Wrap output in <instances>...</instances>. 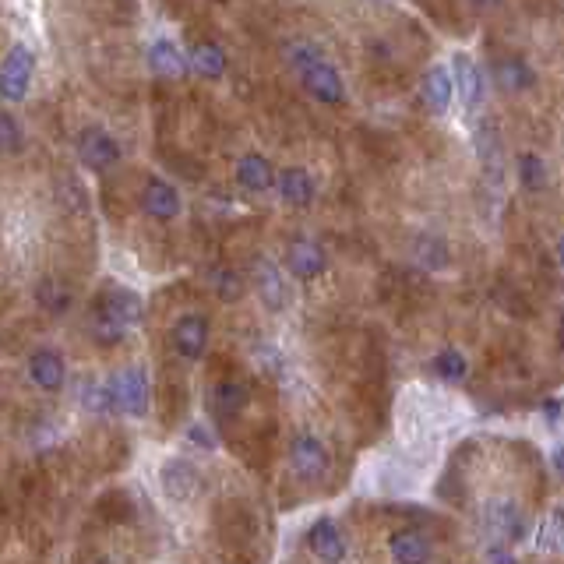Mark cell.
<instances>
[{
    "mask_svg": "<svg viewBox=\"0 0 564 564\" xmlns=\"http://www.w3.org/2000/svg\"><path fill=\"white\" fill-rule=\"evenodd\" d=\"M32 78H36V50L29 43H15L4 53V64H0V96L4 103H22L29 99Z\"/></svg>",
    "mask_w": 564,
    "mask_h": 564,
    "instance_id": "obj_1",
    "label": "cell"
},
{
    "mask_svg": "<svg viewBox=\"0 0 564 564\" xmlns=\"http://www.w3.org/2000/svg\"><path fill=\"white\" fill-rule=\"evenodd\" d=\"M297 78H300V85H304V92L314 99V103L346 106V99H349L346 78H342V71L328 57H318V60H311L307 67H300Z\"/></svg>",
    "mask_w": 564,
    "mask_h": 564,
    "instance_id": "obj_2",
    "label": "cell"
},
{
    "mask_svg": "<svg viewBox=\"0 0 564 564\" xmlns=\"http://www.w3.org/2000/svg\"><path fill=\"white\" fill-rule=\"evenodd\" d=\"M106 385H110L113 409H117V413H124V416L149 413L152 388H149V374H145V367H124V371L113 374Z\"/></svg>",
    "mask_w": 564,
    "mask_h": 564,
    "instance_id": "obj_3",
    "label": "cell"
},
{
    "mask_svg": "<svg viewBox=\"0 0 564 564\" xmlns=\"http://www.w3.org/2000/svg\"><path fill=\"white\" fill-rule=\"evenodd\" d=\"M75 152H78V163L89 173H106L120 163V141L99 124H89L78 131Z\"/></svg>",
    "mask_w": 564,
    "mask_h": 564,
    "instance_id": "obj_4",
    "label": "cell"
},
{
    "mask_svg": "<svg viewBox=\"0 0 564 564\" xmlns=\"http://www.w3.org/2000/svg\"><path fill=\"white\" fill-rule=\"evenodd\" d=\"M290 272H282V265H275L272 258H254L251 265V279H254V293H258V300L268 307L272 314H282L290 311L293 304V290H290V279H286Z\"/></svg>",
    "mask_w": 564,
    "mask_h": 564,
    "instance_id": "obj_5",
    "label": "cell"
},
{
    "mask_svg": "<svg viewBox=\"0 0 564 564\" xmlns=\"http://www.w3.org/2000/svg\"><path fill=\"white\" fill-rule=\"evenodd\" d=\"M208 339H212V321H208V314L187 311L170 325L173 353H177L180 360H187V364H198V360L205 357Z\"/></svg>",
    "mask_w": 564,
    "mask_h": 564,
    "instance_id": "obj_6",
    "label": "cell"
},
{
    "mask_svg": "<svg viewBox=\"0 0 564 564\" xmlns=\"http://www.w3.org/2000/svg\"><path fill=\"white\" fill-rule=\"evenodd\" d=\"M141 212L156 223H173L184 212V198L166 177H149L141 187Z\"/></svg>",
    "mask_w": 564,
    "mask_h": 564,
    "instance_id": "obj_7",
    "label": "cell"
},
{
    "mask_svg": "<svg viewBox=\"0 0 564 564\" xmlns=\"http://www.w3.org/2000/svg\"><path fill=\"white\" fill-rule=\"evenodd\" d=\"M290 462L300 480L318 483V480H325V473H328V448L321 445V438H314V434H297L290 445Z\"/></svg>",
    "mask_w": 564,
    "mask_h": 564,
    "instance_id": "obj_8",
    "label": "cell"
},
{
    "mask_svg": "<svg viewBox=\"0 0 564 564\" xmlns=\"http://www.w3.org/2000/svg\"><path fill=\"white\" fill-rule=\"evenodd\" d=\"M325 268H328L325 247L314 244V240L297 237L290 247H286V272H290L293 279L314 282V279H321V275H325Z\"/></svg>",
    "mask_w": 564,
    "mask_h": 564,
    "instance_id": "obj_9",
    "label": "cell"
},
{
    "mask_svg": "<svg viewBox=\"0 0 564 564\" xmlns=\"http://www.w3.org/2000/svg\"><path fill=\"white\" fill-rule=\"evenodd\" d=\"M233 177H237V187L247 194H268L275 191V180H279V173H275L272 159L261 156V152H244V156L237 159V170H233Z\"/></svg>",
    "mask_w": 564,
    "mask_h": 564,
    "instance_id": "obj_10",
    "label": "cell"
},
{
    "mask_svg": "<svg viewBox=\"0 0 564 564\" xmlns=\"http://www.w3.org/2000/svg\"><path fill=\"white\" fill-rule=\"evenodd\" d=\"M145 60H149L152 75L166 78V82H180V78L191 75V57H187L173 39H156V43L149 46V53H145Z\"/></svg>",
    "mask_w": 564,
    "mask_h": 564,
    "instance_id": "obj_11",
    "label": "cell"
},
{
    "mask_svg": "<svg viewBox=\"0 0 564 564\" xmlns=\"http://www.w3.org/2000/svg\"><path fill=\"white\" fill-rule=\"evenodd\" d=\"M25 371H29V381L36 388H43V392H60L67 381V364L64 357H60L57 349L43 346V349H32L29 353V364H25Z\"/></svg>",
    "mask_w": 564,
    "mask_h": 564,
    "instance_id": "obj_12",
    "label": "cell"
},
{
    "mask_svg": "<svg viewBox=\"0 0 564 564\" xmlns=\"http://www.w3.org/2000/svg\"><path fill=\"white\" fill-rule=\"evenodd\" d=\"M490 78L498 82L501 92H512V96L536 89V67L529 64L526 57H519V53H508V57L494 60V67H490Z\"/></svg>",
    "mask_w": 564,
    "mask_h": 564,
    "instance_id": "obj_13",
    "label": "cell"
},
{
    "mask_svg": "<svg viewBox=\"0 0 564 564\" xmlns=\"http://www.w3.org/2000/svg\"><path fill=\"white\" fill-rule=\"evenodd\" d=\"M483 526L498 543H515L526 536V522L515 501H490L487 512H483Z\"/></svg>",
    "mask_w": 564,
    "mask_h": 564,
    "instance_id": "obj_14",
    "label": "cell"
},
{
    "mask_svg": "<svg viewBox=\"0 0 564 564\" xmlns=\"http://www.w3.org/2000/svg\"><path fill=\"white\" fill-rule=\"evenodd\" d=\"M275 194L290 208H311L318 198V184L304 166H282L279 180H275Z\"/></svg>",
    "mask_w": 564,
    "mask_h": 564,
    "instance_id": "obj_15",
    "label": "cell"
},
{
    "mask_svg": "<svg viewBox=\"0 0 564 564\" xmlns=\"http://www.w3.org/2000/svg\"><path fill=\"white\" fill-rule=\"evenodd\" d=\"M476 156H480V166L490 184H501V177H505V149H501V134L494 120H483L476 127Z\"/></svg>",
    "mask_w": 564,
    "mask_h": 564,
    "instance_id": "obj_16",
    "label": "cell"
},
{
    "mask_svg": "<svg viewBox=\"0 0 564 564\" xmlns=\"http://www.w3.org/2000/svg\"><path fill=\"white\" fill-rule=\"evenodd\" d=\"M455 75L448 64H431L423 71V82H420V96L423 103L431 106V113H445L455 99Z\"/></svg>",
    "mask_w": 564,
    "mask_h": 564,
    "instance_id": "obj_17",
    "label": "cell"
},
{
    "mask_svg": "<svg viewBox=\"0 0 564 564\" xmlns=\"http://www.w3.org/2000/svg\"><path fill=\"white\" fill-rule=\"evenodd\" d=\"M307 547L321 564H342L346 561V536L332 519H318L307 533Z\"/></svg>",
    "mask_w": 564,
    "mask_h": 564,
    "instance_id": "obj_18",
    "label": "cell"
},
{
    "mask_svg": "<svg viewBox=\"0 0 564 564\" xmlns=\"http://www.w3.org/2000/svg\"><path fill=\"white\" fill-rule=\"evenodd\" d=\"M452 75H455V89H459V99L466 110H476L483 103V71L480 64H473V57L466 53H455L452 57Z\"/></svg>",
    "mask_w": 564,
    "mask_h": 564,
    "instance_id": "obj_19",
    "label": "cell"
},
{
    "mask_svg": "<svg viewBox=\"0 0 564 564\" xmlns=\"http://www.w3.org/2000/svg\"><path fill=\"white\" fill-rule=\"evenodd\" d=\"M163 490L170 494L173 501H191L194 494L201 490L198 469H194L187 459H170L163 466Z\"/></svg>",
    "mask_w": 564,
    "mask_h": 564,
    "instance_id": "obj_20",
    "label": "cell"
},
{
    "mask_svg": "<svg viewBox=\"0 0 564 564\" xmlns=\"http://www.w3.org/2000/svg\"><path fill=\"white\" fill-rule=\"evenodd\" d=\"M388 550H392L395 564H427L431 561V540L420 529H399L388 540Z\"/></svg>",
    "mask_w": 564,
    "mask_h": 564,
    "instance_id": "obj_21",
    "label": "cell"
},
{
    "mask_svg": "<svg viewBox=\"0 0 564 564\" xmlns=\"http://www.w3.org/2000/svg\"><path fill=\"white\" fill-rule=\"evenodd\" d=\"M226 64H230L226 50L212 39H201V43L191 46V71L205 82H219L226 75Z\"/></svg>",
    "mask_w": 564,
    "mask_h": 564,
    "instance_id": "obj_22",
    "label": "cell"
},
{
    "mask_svg": "<svg viewBox=\"0 0 564 564\" xmlns=\"http://www.w3.org/2000/svg\"><path fill=\"white\" fill-rule=\"evenodd\" d=\"M96 307L110 311L113 318H120L124 325H134V321L141 318V300L134 297L131 290H120V286H106V290L96 297Z\"/></svg>",
    "mask_w": 564,
    "mask_h": 564,
    "instance_id": "obj_23",
    "label": "cell"
},
{
    "mask_svg": "<svg viewBox=\"0 0 564 564\" xmlns=\"http://www.w3.org/2000/svg\"><path fill=\"white\" fill-rule=\"evenodd\" d=\"M212 409H216L223 420H237V416L247 409V388L233 378L219 381V385L212 388Z\"/></svg>",
    "mask_w": 564,
    "mask_h": 564,
    "instance_id": "obj_24",
    "label": "cell"
},
{
    "mask_svg": "<svg viewBox=\"0 0 564 564\" xmlns=\"http://www.w3.org/2000/svg\"><path fill=\"white\" fill-rule=\"evenodd\" d=\"M36 304L43 307L46 314H53V318H64V314L75 307V297H71V290H67L60 279H39Z\"/></svg>",
    "mask_w": 564,
    "mask_h": 564,
    "instance_id": "obj_25",
    "label": "cell"
},
{
    "mask_svg": "<svg viewBox=\"0 0 564 564\" xmlns=\"http://www.w3.org/2000/svg\"><path fill=\"white\" fill-rule=\"evenodd\" d=\"M208 286L223 304H237L244 297V275H237V268L230 265H212L208 268Z\"/></svg>",
    "mask_w": 564,
    "mask_h": 564,
    "instance_id": "obj_26",
    "label": "cell"
},
{
    "mask_svg": "<svg viewBox=\"0 0 564 564\" xmlns=\"http://www.w3.org/2000/svg\"><path fill=\"white\" fill-rule=\"evenodd\" d=\"M431 371L438 374L441 381H448V385H459V381H466V374H469V360L462 349L448 346L431 360Z\"/></svg>",
    "mask_w": 564,
    "mask_h": 564,
    "instance_id": "obj_27",
    "label": "cell"
},
{
    "mask_svg": "<svg viewBox=\"0 0 564 564\" xmlns=\"http://www.w3.org/2000/svg\"><path fill=\"white\" fill-rule=\"evenodd\" d=\"M89 328H92V339H96L99 346H117V342L124 339L127 328H131V325H124V321L113 318L110 311H103V307L92 304V321H89Z\"/></svg>",
    "mask_w": 564,
    "mask_h": 564,
    "instance_id": "obj_28",
    "label": "cell"
},
{
    "mask_svg": "<svg viewBox=\"0 0 564 564\" xmlns=\"http://www.w3.org/2000/svg\"><path fill=\"white\" fill-rule=\"evenodd\" d=\"M515 173H519V184L522 191L529 194H540L547 187V163H543L536 152H522L519 163H515Z\"/></svg>",
    "mask_w": 564,
    "mask_h": 564,
    "instance_id": "obj_29",
    "label": "cell"
},
{
    "mask_svg": "<svg viewBox=\"0 0 564 564\" xmlns=\"http://www.w3.org/2000/svg\"><path fill=\"white\" fill-rule=\"evenodd\" d=\"M416 258H420L423 268H431V272H441L448 265V244L441 237H420L416 240Z\"/></svg>",
    "mask_w": 564,
    "mask_h": 564,
    "instance_id": "obj_30",
    "label": "cell"
},
{
    "mask_svg": "<svg viewBox=\"0 0 564 564\" xmlns=\"http://www.w3.org/2000/svg\"><path fill=\"white\" fill-rule=\"evenodd\" d=\"M0 149L8 152V156H18L25 149V131L11 110L0 113Z\"/></svg>",
    "mask_w": 564,
    "mask_h": 564,
    "instance_id": "obj_31",
    "label": "cell"
},
{
    "mask_svg": "<svg viewBox=\"0 0 564 564\" xmlns=\"http://www.w3.org/2000/svg\"><path fill=\"white\" fill-rule=\"evenodd\" d=\"M282 57H286V64H290L293 71H300V67H307L311 60L325 57V50H321L318 43H290L282 50Z\"/></svg>",
    "mask_w": 564,
    "mask_h": 564,
    "instance_id": "obj_32",
    "label": "cell"
},
{
    "mask_svg": "<svg viewBox=\"0 0 564 564\" xmlns=\"http://www.w3.org/2000/svg\"><path fill=\"white\" fill-rule=\"evenodd\" d=\"M540 547L564 550V508H554V515L547 519V526L540 533Z\"/></svg>",
    "mask_w": 564,
    "mask_h": 564,
    "instance_id": "obj_33",
    "label": "cell"
},
{
    "mask_svg": "<svg viewBox=\"0 0 564 564\" xmlns=\"http://www.w3.org/2000/svg\"><path fill=\"white\" fill-rule=\"evenodd\" d=\"M487 564H519L512 554H508V547L501 543V547H490L487 550Z\"/></svg>",
    "mask_w": 564,
    "mask_h": 564,
    "instance_id": "obj_34",
    "label": "cell"
},
{
    "mask_svg": "<svg viewBox=\"0 0 564 564\" xmlns=\"http://www.w3.org/2000/svg\"><path fill=\"white\" fill-rule=\"evenodd\" d=\"M469 4H473L476 11H490V8H498L501 0H469Z\"/></svg>",
    "mask_w": 564,
    "mask_h": 564,
    "instance_id": "obj_35",
    "label": "cell"
},
{
    "mask_svg": "<svg viewBox=\"0 0 564 564\" xmlns=\"http://www.w3.org/2000/svg\"><path fill=\"white\" fill-rule=\"evenodd\" d=\"M554 469H557V473L564 476V445H561V448H557V452H554Z\"/></svg>",
    "mask_w": 564,
    "mask_h": 564,
    "instance_id": "obj_36",
    "label": "cell"
},
{
    "mask_svg": "<svg viewBox=\"0 0 564 564\" xmlns=\"http://www.w3.org/2000/svg\"><path fill=\"white\" fill-rule=\"evenodd\" d=\"M557 261H561V268H564V237L557 240Z\"/></svg>",
    "mask_w": 564,
    "mask_h": 564,
    "instance_id": "obj_37",
    "label": "cell"
},
{
    "mask_svg": "<svg viewBox=\"0 0 564 564\" xmlns=\"http://www.w3.org/2000/svg\"><path fill=\"white\" fill-rule=\"evenodd\" d=\"M96 564H117V561H110V557H103V561H96Z\"/></svg>",
    "mask_w": 564,
    "mask_h": 564,
    "instance_id": "obj_38",
    "label": "cell"
},
{
    "mask_svg": "<svg viewBox=\"0 0 564 564\" xmlns=\"http://www.w3.org/2000/svg\"><path fill=\"white\" fill-rule=\"evenodd\" d=\"M561 346H564V318H561Z\"/></svg>",
    "mask_w": 564,
    "mask_h": 564,
    "instance_id": "obj_39",
    "label": "cell"
}]
</instances>
